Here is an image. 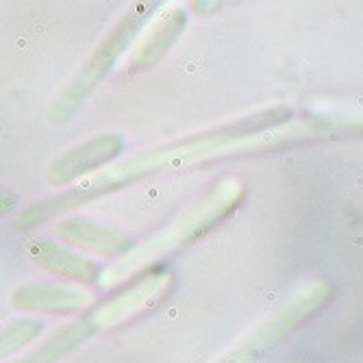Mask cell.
<instances>
[{
    "label": "cell",
    "mask_w": 363,
    "mask_h": 363,
    "mask_svg": "<svg viewBox=\"0 0 363 363\" xmlns=\"http://www.w3.org/2000/svg\"><path fill=\"white\" fill-rule=\"evenodd\" d=\"M289 118H291V109L277 107L270 111H261V113H255L250 118L238 120L235 124L216 128V130H211V133H203L198 138H189V140L177 142V144H170L166 148L144 152V155L130 159L126 163H120V166H116L109 172H103L94 179L83 181L72 191L46 198V201L33 205L30 209L20 213V218L16 220V226L18 228L35 226V224L50 220L63 211H70V209L79 207L85 201H91V198H98L107 191H116V189H120L128 183H135L144 177H152V174L166 170V168H179V166H187V163H194V161H201L205 157H211V155L224 150L228 144L244 142V140L252 138L255 133L272 128V126H277Z\"/></svg>",
    "instance_id": "6da1fadb"
},
{
    "label": "cell",
    "mask_w": 363,
    "mask_h": 363,
    "mask_svg": "<svg viewBox=\"0 0 363 363\" xmlns=\"http://www.w3.org/2000/svg\"><path fill=\"white\" fill-rule=\"evenodd\" d=\"M161 3L163 0H138V3L126 11V16L113 26V30L105 38V42L94 50L89 61L83 65V70L68 85V89L57 98V103L50 109V120L55 124L68 120L83 105L85 98L103 83V79L113 68V63L128 48V44L135 40L140 28L161 7Z\"/></svg>",
    "instance_id": "7a4b0ae2"
},
{
    "label": "cell",
    "mask_w": 363,
    "mask_h": 363,
    "mask_svg": "<svg viewBox=\"0 0 363 363\" xmlns=\"http://www.w3.org/2000/svg\"><path fill=\"white\" fill-rule=\"evenodd\" d=\"M242 198H244V187L238 179H224L222 183H218L205 198H203V203L194 207L177 226L174 230L168 235V238H163L159 242H155L150 248H144L140 252H135L133 257H128V261H122L120 266L116 270L109 272L105 285H113L118 283L120 279L128 277L133 270L142 268L146 261L163 255V252H168L172 250V246H183V244H191L194 240L198 238H203L205 233H209V230L220 224L230 211H235L238 205L242 203Z\"/></svg>",
    "instance_id": "3957f363"
},
{
    "label": "cell",
    "mask_w": 363,
    "mask_h": 363,
    "mask_svg": "<svg viewBox=\"0 0 363 363\" xmlns=\"http://www.w3.org/2000/svg\"><path fill=\"white\" fill-rule=\"evenodd\" d=\"M331 285L313 283L298 291L289 303H285L266 322H261L252 333H248L226 357L218 363H257L263 354L270 352L283 337H287L296 326L309 320L320 307L331 298Z\"/></svg>",
    "instance_id": "277c9868"
},
{
    "label": "cell",
    "mask_w": 363,
    "mask_h": 363,
    "mask_svg": "<svg viewBox=\"0 0 363 363\" xmlns=\"http://www.w3.org/2000/svg\"><path fill=\"white\" fill-rule=\"evenodd\" d=\"M122 150H124V138L118 133L91 138V140L70 148L68 152H63L61 157H57L48 166L46 179L55 187L68 185V183L77 181L79 177L113 161Z\"/></svg>",
    "instance_id": "5b68a950"
},
{
    "label": "cell",
    "mask_w": 363,
    "mask_h": 363,
    "mask_svg": "<svg viewBox=\"0 0 363 363\" xmlns=\"http://www.w3.org/2000/svg\"><path fill=\"white\" fill-rule=\"evenodd\" d=\"M170 285H172L170 272H152V274L140 279L133 287L126 289L124 294H120L118 298H113L111 303H107L98 311H94L91 322L98 328L122 324L124 320L133 318V315L142 313L144 309H150L152 305H157L163 296L168 294Z\"/></svg>",
    "instance_id": "8992f818"
},
{
    "label": "cell",
    "mask_w": 363,
    "mask_h": 363,
    "mask_svg": "<svg viewBox=\"0 0 363 363\" xmlns=\"http://www.w3.org/2000/svg\"><path fill=\"white\" fill-rule=\"evenodd\" d=\"M94 303L91 294L65 287V285H24L16 289L11 305L26 311H48V313H72Z\"/></svg>",
    "instance_id": "52a82bcc"
},
{
    "label": "cell",
    "mask_w": 363,
    "mask_h": 363,
    "mask_svg": "<svg viewBox=\"0 0 363 363\" xmlns=\"http://www.w3.org/2000/svg\"><path fill=\"white\" fill-rule=\"evenodd\" d=\"M28 252L35 259V263H40L44 270L52 274L81 281V283H94L101 279V268H98L94 261L83 259L65 248H59L50 242L35 240L28 246Z\"/></svg>",
    "instance_id": "ba28073f"
},
{
    "label": "cell",
    "mask_w": 363,
    "mask_h": 363,
    "mask_svg": "<svg viewBox=\"0 0 363 363\" xmlns=\"http://www.w3.org/2000/svg\"><path fill=\"white\" fill-rule=\"evenodd\" d=\"M59 235L72 244H79L83 248H89L101 255H111V257L124 255L130 248V240L124 233H120V230H113L109 226L96 224V222H87L83 218L61 222Z\"/></svg>",
    "instance_id": "9c48e42d"
},
{
    "label": "cell",
    "mask_w": 363,
    "mask_h": 363,
    "mask_svg": "<svg viewBox=\"0 0 363 363\" xmlns=\"http://www.w3.org/2000/svg\"><path fill=\"white\" fill-rule=\"evenodd\" d=\"M187 26V13L185 11H172L166 20H161V24L155 28L152 35L146 40V44L138 50L133 61L128 63L130 72H140L146 68H152L161 57L168 52V48L177 42V38Z\"/></svg>",
    "instance_id": "30bf717a"
},
{
    "label": "cell",
    "mask_w": 363,
    "mask_h": 363,
    "mask_svg": "<svg viewBox=\"0 0 363 363\" xmlns=\"http://www.w3.org/2000/svg\"><path fill=\"white\" fill-rule=\"evenodd\" d=\"M96 331H98V326L91 322V318L74 322L70 326H65L63 331H59L57 335H52L48 342H44L40 348H35L26 357H22L18 363H55L57 359L65 357L68 352H72L77 346L87 342Z\"/></svg>",
    "instance_id": "8fae6325"
},
{
    "label": "cell",
    "mask_w": 363,
    "mask_h": 363,
    "mask_svg": "<svg viewBox=\"0 0 363 363\" xmlns=\"http://www.w3.org/2000/svg\"><path fill=\"white\" fill-rule=\"evenodd\" d=\"M44 328L46 324L42 320H18L5 326L3 328V357L33 342L38 335H42Z\"/></svg>",
    "instance_id": "7c38bea8"
}]
</instances>
